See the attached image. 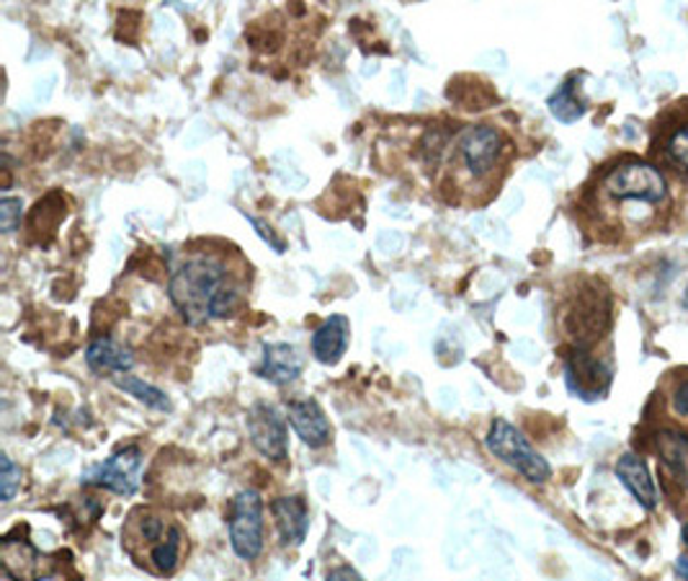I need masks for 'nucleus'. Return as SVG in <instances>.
Segmentation results:
<instances>
[{"label":"nucleus","mask_w":688,"mask_h":581,"mask_svg":"<svg viewBox=\"0 0 688 581\" xmlns=\"http://www.w3.org/2000/svg\"><path fill=\"white\" fill-rule=\"evenodd\" d=\"M305 370V359L297 347L291 344H266L264 363L258 367V375L274 386H287L295 383Z\"/></svg>","instance_id":"nucleus-14"},{"label":"nucleus","mask_w":688,"mask_h":581,"mask_svg":"<svg viewBox=\"0 0 688 581\" xmlns=\"http://www.w3.org/2000/svg\"><path fill=\"white\" fill-rule=\"evenodd\" d=\"M85 363H89V367L93 373H114L116 375H124L130 373L134 367V355L132 349L122 347V344H116L114 339H109V336H104V339H96L89 344V349H85Z\"/></svg>","instance_id":"nucleus-18"},{"label":"nucleus","mask_w":688,"mask_h":581,"mask_svg":"<svg viewBox=\"0 0 688 581\" xmlns=\"http://www.w3.org/2000/svg\"><path fill=\"white\" fill-rule=\"evenodd\" d=\"M505 153L503 132L493 124L466 128L456 140V161L474 182H482L501 166Z\"/></svg>","instance_id":"nucleus-6"},{"label":"nucleus","mask_w":688,"mask_h":581,"mask_svg":"<svg viewBox=\"0 0 688 581\" xmlns=\"http://www.w3.org/2000/svg\"><path fill=\"white\" fill-rule=\"evenodd\" d=\"M563 326L573 349H591L593 344L604 339L612 326V295L600 282H585V285L567 303Z\"/></svg>","instance_id":"nucleus-4"},{"label":"nucleus","mask_w":688,"mask_h":581,"mask_svg":"<svg viewBox=\"0 0 688 581\" xmlns=\"http://www.w3.org/2000/svg\"><path fill=\"white\" fill-rule=\"evenodd\" d=\"M229 543L237 559L253 561L264 551V499L258 491H240L229 509Z\"/></svg>","instance_id":"nucleus-7"},{"label":"nucleus","mask_w":688,"mask_h":581,"mask_svg":"<svg viewBox=\"0 0 688 581\" xmlns=\"http://www.w3.org/2000/svg\"><path fill=\"white\" fill-rule=\"evenodd\" d=\"M243 272L229 254L202 251L188 256L168 282L171 303L188 326L229 318L243 300Z\"/></svg>","instance_id":"nucleus-1"},{"label":"nucleus","mask_w":688,"mask_h":581,"mask_svg":"<svg viewBox=\"0 0 688 581\" xmlns=\"http://www.w3.org/2000/svg\"><path fill=\"white\" fill-rule=\"evenodd\" d=\"M287 421L291 424V429L297 431V437L302 439L305 445H310L318 450V447H326L333 437V427H330L326 411H322L318 400L302 398V400H289L287 406Z\"/></svg>","instance_id":"nucleus-12"},{"label":"nucleus","mask_w":688,"mask_h":581,"mask_svg":"<svg viewBox=\"0 0 688 581\" xmlns=\"http://www.w3.org/2000/svg\"><path fill=\"white\" fill-rule=\"evenodd\" d=\"M598 196L600 202L616 210H624L627 204H639V207L655 212L668 202V182L658 166L627 155V159L608 166L606 174L600 176Z\"/></svg>","instance_id":"nucleus-3"},{"label":"nucleus","mask_w":688,"mask_h":581,"mask_svg":"<svg viewBox=\"0 0 688 581\" xmlns=\"http://www.w3.org/2000/svg\"><path fill=\"white\" fill-rule=\"evenodd\" d=\"M23 217V202L16 196H3L0 200V231L16 233Z\"/></svg>","instance_id":"nucleus-23"},{"label":"nucleus","mask_w":688,"mask_h":581,"mask_svg":"<svg viewBox=\"0 0 688 581\" xmlns=\"http://www.w3.org/2000/svg\"><path fill=\"white\" fill-rule=\"evenodd\" d=\"M676 574L681 577L684 581H688V553H686V555H681V559L676 561Z\"/></svg>","instance_id":"nucleus-26"},{"label":"nucleus","mask_w":688,"mask_h":581,"mask_svg":"<svg viewBox=\"0 0 688 581\" xmlns=\"http://www.w3.org/2000/svg\"><path fill=\"white\" fill-rule=\"evenodd\" d=\"M681 536H684V543L688 546V522L684 524V532H681Z\"/></svg>","instance_id":"nucleus-27"},{"label":"nucleus","mask_w":688,"mask_h":581,"mask_svg":"<svg viewBox=\"0 0 688 581\" xmlns=\"http://www.w3.org/2000/svg\"><path fill=\"white\" fill-rule=\"evenodd\" d=\"M284 546H302L310 530V509L302 497H279L271 504Z\"/></svg>","instance_id":"nucleus-16"},{"label":"nucleus","mask_w":688,"mask_h":581,"mask_svg":"<svg viewBox=\"0 0 688 581\" xmlns=\"http://www.w3.org/2000/svg\"><path fill=\"white\" fill-rule=\"evenodd\" d=\"M660 153L670 166L688 174V106L686 112H678L663 128Z\"/></svg>","instance_id":"nucleus-19"},{"label":"nucleus","mask_w":688,"mask_h":581,"mask_svg":"<svg viewBox=\"0 0 688 581\" xmlns=\"http://www.w3.org/2000/svg\"><path fill=\"white\" fill-rule=\"evenodd\" d=\"M0 466H3V473H0V499L11 501L21 486V468L8 455H0Z\"/></svg>","instance_id":"nucleus-22"},{"label":"nucleus","mask_w":688,"mask_h":581,"mask_svg":"<svg viewBox=\"0 0 688 581\" xmlns=\"http://www.w3.org/2000/svg\"><path fill=\"white\" fill-rule=\"evenodd\" d=\"M0 561H3L6 577L13 581H42L50 579L58 569L54 555L37 551L29 540H16L13 536H6L0 543Z\"/></svg>","instance_id":"nucleus-11"},{"label":"nucleus","mask_w":688,"mask_h":581,"mask_svg":"<svg viewBox=\"0 0 688 581\" xmlns=\"http://www.w3.org/2000/svg\"><path fill=\"white\" fill-rule=\"evenodd\" d=\"M485 447L490 455L524 476L528 483H544L552 476L550 462L534 450L532 442L505 419H495L485 437Z\"/></svg>","instance_id":"nucleus-5"},{"label":"nucleus","mask_w":688,"mask_h":581,"mask_svg":"<svg viewBox=\"0 0 688 581\" xmlns=\"http://www.w3.org/2000/svg\"><path fill=\"white\" fill-rule=\"evenodd\" d=\"M122 548L134 567L153 577H173L186 551L178 520L155 507H134L122 524Z\"/></svg>","instance_id":"nucleus-2"},{"label":"nucleus","mask_w":688,"mask_h":581,"mask_svg":"<svg viewBox=\"0 0 688 581\" xmlns=\"http://www.w3.org/2000/svg\"><path fill=\"white\" fill-rule=\"evenodd\" d=\"M140 473H142V450L137 445L122 447L112 458L93 466L89 473L83 476V486H93V489H106L119 497H132L140 489Z\"/></svg>","instance_id":"nucleus-8"},{"label":"nucleus","mask_w":688,"mask_h":581,"mask_svg":"<svg viewBox=\"0 0 688 581\" xmlns=\"http://www.w3.org/2000/svg\"><path fill=\"white\" fill-rule=\"evenodd\" d=\"M653 447L663 462V470L670 476V481L688 491V435L678 429L655 431Z\"/></svg>","instance_id":"nucleus-13"},{"label":"nucleus","mask_w":688,"mask_h":581,"mask_svg":"<svg viewBox=\"0 0 688 581\" xmlns=\"http://www.w3.org/2000/svg\"><path fill=\"white\" fill-rule=\"evenodd\" d=\"M616 476H619V481L627 486L631 497H635L647 512H653V509L658 507V491H655L650 468H647V462L639 458V455L624 452L622 458L616 460Z\"/></svg>","instance_id":"nucleus-15"},{"label":"nucleus","mask_w":688,"mask_h":581,"mask_svg":"<svg viewBox=\"0 0 688 581\" xmlns=\"http://www.w3.org/2000/svg\"><path fill=\"white\" fill-rule=\"evenodd\" d=\"M248 435L256 450L274 462H284L289 455L287 416H281L271 404H253L248 411Z\"/></svg>","instance_id":"nucleus-9"},{"label":"nucleus","mask_w":688,"mask_h":581,"mask_svg":"<svg viewBox=\"0 0 688 581\" xmlns=\"http://www.w3.org/2000/svg\"><path fill=\"white\" fill-rule=\"evenodd\" d=\"M684 305L688 308V287H686V293H684Z\"/></svg>","instance_id":"nucleus-28"},{"label":"nucleus","mask_w":688,"mask_h":581,"mask_svg":"<svg viewBox=\"0 0 688 581\" xmlns=\"http://www.w3.org/2000/svg\"><path fill=\"white\" fill-rule=\"evenodd\" d=\"M114 386L119 390H124L126 396H134L140 404H145L147 408H155V411H171V398L165 396L161 388L150 386V383L134 378V375H116Z\"/></svg>","instance_id":"nucleus-21"},{"label":"nucleus","mask_w":688,"mask_h":581,"mask_svg":"<svg viewBox=\"0 0 688 581\" xmlns=\"http://www.w3.org/2000/svg\"><path fill=\"white\" fill-rule=\"evenodd\" d=\"M326 581H363V577L353 567H336Z\"/></svg>","instance_id":"nucleus-25"},{"label":"nucleus","mask_w":688,"mask_h":581,"mask_svg":"<svg viewBox=\"0 0 688 581\" xmlns=\"http://www.w3.org/2000/svg\"><path fill=\"white\" fill-rule=\"evenodd\" d=\"M670 406H674L676 416L688 419V378L676 383L674 393H670Z\"/></svg>","instance_id":"nucleus-24"},{"label":"nucleus","mask_w":688,"mask_h":581,"mask_svg":"<svg viewBox=\"0 0 688 581\" xmlns=\"http://www.w3.org/2000/svg\"><path fill=\"white\" fill-rule=\"evenodd\" d=\"M550 112L557 122L573 124L585 114V101L577 96V75H571L559 89L552 93Z\"/></svg>","instance_id":"nucleus-20"},{"label":"nucleus","mask_w":688,"mask_h":581,"mask_svg":"<svg viewBox=\"0 0 688 581\" xmlns=\"http://www.w3.org/2000/svg\"><path fill=\"white\" fill-rule=\"evenodd\" d=\"M565 383L573 396L583 400H598L612 386V367L604 359L593 357L591 349H573L565 357Z\"/></svg>","instance_id":"nucleus-10"},{"label":"nucleus","mask_w":688,"mask_h":581,"mask_svg":"<svg viewBox=\"0 0 688 581\" xmlns=\"http://www.w3.org/2000/svg\"><path fill=\"white\" fill-rule=\"evenodd\" d=\"M351 324L346 316H330L318 332L312 334V355L322 365H338L348 349Z\"/></svg>","instance_id":"nucleus-17"}]
</instances>
